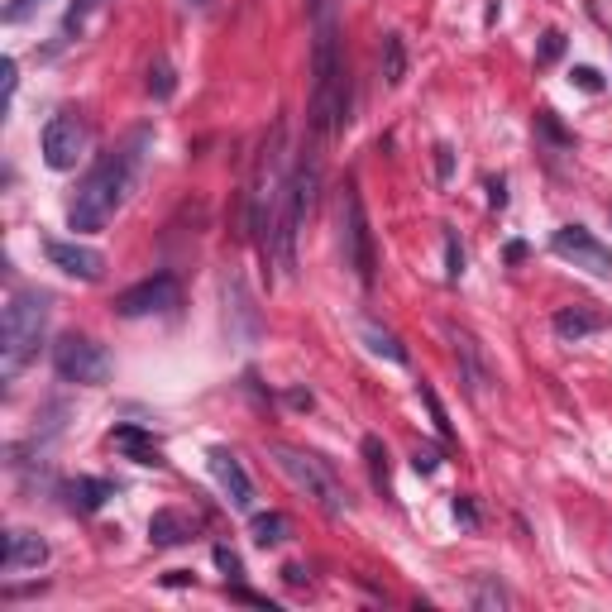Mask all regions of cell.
Here are the masks:
<instances>
[{
    "mask_svg": "<svg viewBox=\"0 0 612 612\" xmlns=\"http://www.w3.org/2000/svg\"><path fill=\"white\" fill-rule=\"evenodd\" d=\"M283 574H287V584H306V569L302 565H287Z\"/></svg>",
    "mask_w": 612,
    "mask_h": 612,
    "instance_id": "obj_38",
    "label": "cell"
},
{
    "mask_svg": "<svg viewBox=\"0 0 612 612\" xmlns=\"http://www.w3.org/2000/svg\"><path fill=\"white\" fill-rule=\"evenodd\" d=\"M211 555H216V569H220V574H225V579H240V574H244L240 555H235V550H230V546H216V550H211Z\"/></svg>",
    "mask_w": 612,
    "mask_h": 612,
    "instance_id": "obj_29",
    "label": "cell"
},
{
    "mask_svg": "<svg viewBox=\"0 0 612 612\" xmlns=\"http://www.w3.org/2000/svg\"><path fill=\"white\" fill-rule=\"evenodd\" d=\"M173 87H177L173 63H168V58H158V63L149 67V96H153V101H168V96H173Z\"/></svg>",
    "mask_w": 612,
    "mask_h": 612,
    "instance_id": "obj_25",
    "label": "cell"
},
{
    "mask_svg": "<svg viewBox=\"0 0 612 612\" xmlns=\"http://www.w3.org/2000/svg\"><path fill=\"white\" fill-rule=\"evenodd\" d=\"M287 187H292V173H287V125L278 120L268 130V139H263L259 163H254V182H249V235H254L263 268H273V244H278V220H283V206H287Z\"/></svg>",
    "mask_w": 612,
    "mask_h": 612,
    "instance_id": "obj_3",
    "label": "cell"
},
{
    "mask_svg": "<svg viewBox=\"0 0 612 612\" xmlns=\"http://www.w3.org/2000/svg\"><path fill=\"white\" fill-rule=\"evenodd\" d=\"M0 72H5V106H10V96H15V82H20V77H15V58H5V63H0Z\"/></svg>",
    "mask_w": 612,
    "mask_h": 612,
    "instance_id": "obj_37",
    "label": "cell"
},
{
    "mask_svg": "<svg viewBox=\"0 0 612 612\" xmlns=\"http://www.w3.org/2000/svg\"><path fill=\"white\" fill-rule=\"evenodd\" d=\"M48 560V541L34 531H5V574H24V569H39Z\"/></svg>",
    "mask_w": 612,
    "mask_h": 612,
    "instance_id": "obj_14",
    "label": "cell"
},
{
    "mask_svg": "<svg viewBox=\"0 0 612 612\" xmlns=\"http://www.w3.org/2000/svg\"><path fill=\"white\" fill-rule=\"evenodd\" d=\"M316 187H321V163H316V153H306L302 163L292 168L287 206H283V220H278V244H273V268L283 278L297 273V235L306 230V220L316 211Z\"/></svg>",
    "mask_w": 612,
    "mask_h": 612,
    "instance_id": "obj_5",
    "label": "cell"
},
{
    "mask_svg": "<svg viewBox=\"0 0 612 612\" xmlns=\"http://www.w3.org/2000/svg\"><path fill=\"white\" fill-rule=\"evenodd\" d=\"M350 125L345 29L335 0H311V130L340 134Z\"/></svg>",
    "mask_w": 612,
    "mask_h": 612,
    "instance_id": "obj_2",
    "label": "cell"
},
{
    "mask_svg": "<svg viewBox=\"0 0 612 612\" xmlns=\"http://www.w3.org/2000/svg\"><path fill=\"white\" fill-rule=\"evenodd\" d=\"M378 63H383V82L402 87V77H407V44H402V34H383Z\"/></svg>",
    "mask_w": 612,
    "mask_h": 612,
    "instance_id": "obj_22",
    "label": "cell"
},
{
    "mask_svg": "<svg viewBox=\"0 0 612 612\" xmlns=\"http://www.w3.org/2000/svg\"><path fill=\"white\" fill-rule=\"evenodd\" d=\"M450 340H455V354H459V369H464V393L479 402L483 388H488V364H483L479 345H474V335H464V330H450Z\"/></svg>",
    "mask_w": 612,
    "mask_h": 612,
    "instance_id": "obj_17",
    "label": "cell"
},
{
    "mask_svg": "<svg viewBox=\"0 0 612 612\" xmlns=\"http://www.w3.org/2000/svg\"><path fill=\"white\" fill-rule=\"evenodd\" d=\"M249 536H254V546H283L287 536H292V522H287L283 512H259L254 522H249Z\"/></svg>",
    "mask_w": 612,
    "mask_h": 612,
    "instance_id": "obj_23",
    "label": "cell"
},
{
    "mask_svg": "<svg viewBox=\"0 0 612 612\" xmlns=\"http://www.w3.org/2000/svg\"><path fill=\"white\" fill-rule=\"evenodd\" d=\"M110 445L125 459H134V464H153V469L168 464V459H163V445H158L144 426H115V431H110Z\"/></svg>",
    "mask_w": 612,
    "mask_h": 612,
    "instance_id": "obj_15",
    "label": "cell"
},
{
    "mask_svg": "<svg viewBox=\"0 0 612 612\" xmlns=\"http://www.w3.org/2000/svg\"><path fill=\"white\" fill-rule=\"evenodd\" d=\"M177 278L173 273H153L144 283L125 287L120 297H115V311L125 316V321H139V316H163V311H173L177 306Z\"/></svg>",
    "mask_w": 612,
    "mask_h": 612,
    "instance_id": "obj_10",
    "label": "cell"
},
{
    "mask_svg": "<svg viewBox=\"0 0 612 612\" xmlns=\"http://www.w3.org/2000/svg\"><path fill=\"white\" fill-rule=\"evenodd\" d=\"M197 536V517L192 512H177V507H158L149 517V541L153 546H182Z\"/></svg>",
    "mask_w": 612,
    "mask_h": 612,
    "instance_id": "obj_16",
    "label": "cell"
},
{
    "mask_svg": "<svg viewBox=\"0 0 612 612\" xmlns=\"http://www.w3.org/2000/svg\"><path fill=\"white\" fill-rule=\"evenodd\" d=\"M53 369L63 383H82V388H101L110 378V354L106 345H96L91 335H63L58 345H53Z\"/></svg>",
    "mask_w": 612,
    "mask_h": 612,
    "instance_id": "obj_7",
    "label": "cell"
},
{
    "mask_svg": "<svg viewBox=\"0 0 612 612\" xmlns=\"http://www.w3.org/2000/svg\"><path fill=\"white\" fill-rule=\"evenodd\" d=\"M39 5H48V0H10V5L0 10V20H5V24H24L34 10H39Z\"/></svg>",
    "mask_w": 612,
    "mask_h": 612,
    "instance_id": "obj_28",
    "label": "cell"
},
{
    "mask_svg": "<svg viewBox=\"0 0 612 612\" xmlns=\"http://www.w3.org/2000/svg\"><path fill=\"white\" fill-rule=\"evenodd\" d=\"M421 402L431 407V421H436V431H440L445 440H450V416H445V407H440V397L431 393V388H421Z\"/></svg>",
    "mask_w": 612,
    "mask_h": 612,
    "instance_id": "obj_30",
    "label": "cell"
},
{
    "mask_svg": "<svg viewBox=\"0 0 612 612\" xmlns=\"http://www.w3.org/2000/svg\"><path fill=\"white\" fill-rule=\"evenodd\" d=\"M211 474H216V483L225 488L230 507H240V512H249V507H254V483H249L244 464L230 455L225 445H216V450H211Z\"/></svg>",
    "mask_w": 612,
    "mask_h": 612,
    "instance_id": "obj_13",
    "label": "cell"
},
{
    "mask_svg": "<svg viewBox=\"0 0 612 612\" xmlns=\"http://www.w3.org/2000/svg\"><path fill=\"white\" fill-rule=\"evenodd\" d=\"M569 82H574L579 91H603V72H598V67H574Z\"/></svg>",
    "mask_w": 612,
    "mask_h": 612,
    "instance_id": "obj_31",
    "label": "cell"
},
{
    "mask_svg": "<svg viewBox=\"0 0 612 612\" xmlns=\"http://www.w3.org/2000/svg\"><path fill=\"white\" fill-rule=\"evenodd\" d=\"M101 10V0H72V10L63 15V24H58V34H53V44H48V58L53 53H63L67 44H77L82 39V29H87V20Z\"/></svg>",
    "mask_w": 612,
    "mask_h": 612,
    "instance_id": "obj_18",
    "label": "cell"
},
{
    "mask_svg": "<svg viewBox=\"0 0 612 612\" xmlns=\"http://www.w3.org/2000/svg\"><path fill=\"white\" fill-rule=\"evenodd\" d=\"M560 53H565V34H560V29L541 34V53H536V58H541V63H555Z\"/></svg>",
    "mask_w": 612,
    "mask_h": 612,
    "instance_id": "obj_32",
    "label": "cell"
},
{
    "mask_svg": "<svg viewBox=\"0 0 612 612\" xmlns=\"http://www.w3.org/2000/svg\"><path fill=\"white\" fill-rule=\"evenodd\" d=\"M48 306L53 297L39 292V287H24L5 302V316H0V378L15 383L29 359H39V345H44L48 330Z\"/></svg>",
    "mask_w": 612,
    "mask_h": 612,
    "instance_id": "obj_4",
    "label": "cell"
},
{
    "mask_svg": "<svg viewBox=\"0 0 612 612\" xmlns=\"http://www.w3.org/2000/svg\"><path fill=\"white\" fill-rule=\"evenodd\" d=\"M149 144H153V130L149 125H139V130H130L110 153H101V163L82 177L77 197H72V206H67V225H72L77 235H96V230H106L110 216L130 201Z\"/></svg>",
    "mask_w": 612,
    "mask_h": 612,
    "instance_id": "obj_1",
    "label": "cell"
},
{
    "mask_svg": "<svg viewBox=\"0 0 612 612\" xmlns=\"http://www.w3.org/2000/svg\"><path fill=\"white\" fill-rule=\"evenodd\" d=\"M230 598H240V603H254V608H268V612H273V603H268V598H259V593H249V589H240V584L230 589Z\"/></svg>",
    "mask_w": 612,
    "mask_h": 612,
    "instance_id": "obj_36",
    "label": "cell"
},
{
    "mask_svg": "<svg viewBox=\"0 0 612 612\" xmlns=\"http://www.w3.org/2000/svg\"><path fill=\"white\" fill-rule=\"evenodd\" d=\"M436 464H440V450H416V459H412L416 474H436Z\"/></svg>",
    "mask_w": 612,
    "mask_h": 612,
    "instance_id": "obj_34",
    "label": "cell"
},
{
    "mask_svg": "<svg viewBox=\"0 0 612 612\" xmlns=\"http://www.w3.org/2000/svg\"><path fill=\"white\" fill-rule=\"evenodd\" d=\"M39 144H44V163L53 173H72V168L82 163V153H87V125H82L72 110H58L44 125Z\"/></svg>",
    "mask_w": 612,
    "mask_h": 612,
    "instance_id": "obj_9",
    "label": "cell"
},
{
    "mask_svg": "<svg viewBox=\"0 0 612 612\" xmlns=\"http://www.w3.org/2000/svg\"><path fill=\"white\" fill-rule=\"evenodd\" d=\"M469 603H474V608H507V603H512V593H507L503 584H493V579H479L474 593H469Z\"/></svg>",
    "mask_w": 612,
    "mask_h": 612,
    "instance_id": "obj_24",
    "label": "cell"
},
{
    "mask_svg": "<svg viewBox=\"0 0 612 612\" xmlns=\"http://www.w3.org/2000/svg\"><path fill=\"white\" fill-rule=\"evenodd\" d=\"M268 459L278 464V474H283L292 488H302L311 503L321 507L326 517H345V507H350V498H345V488H340V479L330 474L326 459L306 455V450H292V445H268Z\"/></svg>",
    "mask_w": 612,
    "mask_h": 612,
    "instance_id": "obj_6",
    "label": "cell"
},
{
    "mask_svg": "<svg viewBox=\"0 0 612 612\" xmlns=\"http://www.w3.org/2000/svg\"><path fill=\"white\" fill-rule=\"evenodd\" d=\"M459 273H464V249H459L455 230H445V278L459 283Z\"/></svg>",
    "mask_w": 612,
    "mask_h": 612,
    "instance_id": "obj_27",
    "label": "cell"
},
{
    "mask_svg": "<svg viewBox=\"0 0 612 612\" xmlns=\"http://www.w3.org/2000/svg\"><path fill=\"white\" fill-rule=\"evenodd\" d=\"M455 517L464 526H479V512H474V503H469V498H455Z\"/></svg>",
    "mask_w": 612,
    "mask_h": 612,
    "instance_id": "obj_35",
    "label": "cell"
},
{
    "mask_svg": "<svg viewBox=\"0 0 612 612\" xmlns=\"http://www.w3.org/2000/svg\"><path fill=\"white\" fill-rule=\"evenodd\" d=\"M364 459H369V469H373V483L383 488L388 483V450H383L378 436H364Z\"/></svg>",
    "mask_w": 612,
    "mask_h": 612,
    "instance_id": "obj_26",
    "label": "cell"
},
{
    "mask_svg": "<svg viewBox=\"0 0 612 612\" xmlns=\"http://www.w3.org/2000/svg\"><path fill=\"white\" fill-rule=\"evenodd\" d=\"M106 498H115V483L110 479H72L67 483V503L77 512H101Z\"/></svg>",
    "mask_w": 612,
    "mask_h": 612,
    "instance_id": "obj_19",
    "label": "cell"
},
{
    "mask_svg": "<svg viewBox=\"0 0 612 612\" xmlns=\"http://www.w3.org/2000/svg\"><path fill=\"white\" fill-rule=\"evenodd\" d=\"M340 249H345V268H354V278L369 287L373 283V235L364 220V201L354 187L340 192Z\"/></svg>",
    "mask_w": 612,
    "mask_h": 612,
    "instance_id": "obj_8",
    "label": "cell"
},
{
    "mask_svg": "<svg viewBox=\"0 0 612 612\" xmlns=\"http://www.w3.org/2000/svg\"><path fill=\"white\" fill-rule=\"evenodd\" d=\"M603 326L593 311H584V306H565V311H555V335L560 340H589L593 330Z\"/></svg>",
    "mask_w": 612,
    "mask_h": 612,
    "instance_id": "obj_20",
    "label": "cell"
},
{
    "mask_svg": "<svg viewBox=\"0 0 612 612\" xmlns=\"http://www.w3.org/2000/svg\"><path fill=\"white\" fill-rule=\"evenodd\" d=\"M450 173H455V149H450V144H440L436 149V177L445 182Z\"/></svg>",
    "mask_w": 612,
    "mask_h": 612,
    "instance_id": "obj_33",
    "label": "cell"
},
{
    "mask_svg": "<svg viewBox=\"0 0 612 612\" xmlns=\"http://www.w3.org/2000/svg\"><path fill=\"white\" fill-rule=\"evenodd\" d=\"M550 249H555L560 259H569L574 268L593 273V278H612V249L603 240H593L584 225H565V230H555Z\"/></svg>",
    "mask_w": 612,
    "mask_h": 612,
    "instance_id": "obj_11",
    "label": "cell"
},
{
    "mask_svg": "<svg viewBox=\"0 0 612 612\" xmlns=\"http://www.w3.org/2000/svg\"><path fill=\"white\" fill-rule=\"evenodd\" d=\"M44 254H48V263H53L58 273L77 278V283H96V278L106 273L101 249H87V244H77V240H48Z\"/></svg>",
    "mask_w": 612,
    "mask_h": 612,
    "instance_id": "obj_12",
    "label": "cell"
},
{
    "mask_svg": "<svg viewBox=\"0 0 612 612\" xmlns=\"http://www.w3.org/2000/svg\"><path fill=\"white\" fill-rule=\"evenodd\" d=\"M359 335H364V345H369L373 354H383L388 364H407V345L397 340L393 330H383L378 321H364V326H359Z\"/></svg>",
    "mask_w": 612,
    "mask_h": 612,
    "instance_id": "obj_21",
    "label": "cell"
}]
</instances>
